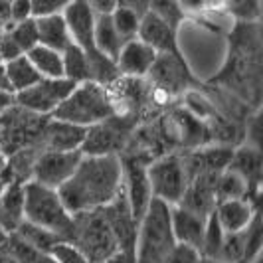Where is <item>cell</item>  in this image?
Instances as JSON below:
<instances>
[{
	"label": "cell",
	"instance_id": "1",
	"mask_svg": "<svg viewBox=\"0 0 263 263\" xmlns=\"http://www.w3.org/2000/svg\"><path fill=\"white\" fill-rule=\"evenodd\" d=\"M208 85L224 89L251 109L261 105V32L257 20H236L222 67Z\"/></svg>",
	"mask_w": 263,
	"mask_h": 263
},
{
	"label": "cell",
	"instance_id": "2",
	"mask_svg": "<svg viewBox=\"0 0 263 263\" xmlns=\"http://www.w3.org/2000/svg\"><path fill=\"white\" fill-rule=\"evenodd\" d=\"M123 188L119 155H83L73 174L58 188L69 214L95 210L109 204Z\"/></svg>",
	"mask_w": 263,
	"mask_h": 263
},
{
	"label": "cell",
	"instance_id": "3",
	"mask_svg": "<svg viewBox=\"0 0 263 263\" xmlns=\"http://www.w3.org/2000/svg\"><path fill=\"white\" fill-rule=\"evenodd\" d=\"M174 248L176 239L172 234L171 206L158 198H153L137 228L135 261L166 263Z\"/></svg>",
	"mask_w": 263,
	"mask_h": 263
},
{
	"label": "cell",
	"instance_id": "4",
	"mask_svg": "<svg viewBox=\"0 0 263 263\" xmlns=\"http://www.w3.org/2000/svg\"><path fill=\"white\" fill-rule=\"evenodd\" d=\"M67 241L76 246L89 263H105L115 251H119L117 237L101 208L71 214Z\"/></svg>",
	"mask_w": 263,
	"mask_h": 263
},
{
	"label": "cell",
	"instance_id": "5",
	"mask_svg": "<svg viewBox=\"0 0 263 263\" xmlns=\"http://www.w3.org/2000/svg\"><path fill=\"white\" fill-rule=\"evenodd\" d=\"M111 115L113 103L107 85H101L97 81H83L73 87V91L67 95L50 117L81 127H91Z\"/></svg>",
	"mask_w": 263,
	"mask_h": 263
},
{
	"label": "cell",
	"instance_id": "6",
	"mask_svg": "<svg viewBox=\"0 0 263 263\" xmlns=\"http://www.w3.org/2000/svg\"><path fill=\"white\" fill-rule=\"evenodd\" d=\"M24 220L53 232L67 241L71 230V214L64 206L55 188L28 180L24 184Z\"/></svg>",
	"mask_w": 263,
	"mask_h": 263
},
{
	"label": "cell",
	"instance_id": "7",
	"mask_svg": "<svg viewBox=\"0 0 263 263\" xmlns=\"http://www.w3.org/2000/svg\"><path fill=\"white\" fill-rule=\"evenodd\" d=\"M145 79L164 103L182 99L186 93L200 85L186 62L182 50L157 53L155 64L148 69Z\"/></svg>",
	"mask_w": 263,
	"mask_h": 263
},
{
	"label": "cell",
	"instance_id": "8",
	"mask_svg": "<svg viewBox=\"0 0 263 263\" xmlns=\"http://www.w3.org/2000/svg\"><path fill=\"white\" fill-rule=\"evenodd\" d=\"M146 176L153 198L166 202L168 206L178 204L190 182L182 151H171L153 158L146 164Z\"/></svg>",
	"mask_w": 263,
	"mask_h": 263
},
{
	"label": "cell",
	"instance_id": "9",
	"mask_svg": "<svg viewBox=\"0 0 263 263\" xmlns=\"http://www.w3.org/2000/svg\"><path fill=\"white\" fill-rule=\"evenodd\" d=\"M137 125H141L137 119L113 113L111 117L87 127L85 141L79 151L83 155H121Z\"/></svg>",
	"mask_w": 263,
	"mask_h": 263
},
{
	"label": "cell",
	"instance_id": "10",
	"mask_svg": "<svg viewBox=\"0 0 263 263\" xmlns=\"http://www.w3.org/2000/svg\"><path fill=\"white\" fill-rule=\"evenodd\" d=\"M73 87L76 83L66 78H42L24 91L14 93V103L30 113L50 117Z\"/></svg>",
	"mask_w": 263,
	"mask_h": 263
},
{
	"label": "cell",
	"instance_id": "11",
	"mask_svg": "<svg viewBox=\"0 0 263 263\" xmlns=\"http://www.w3.org/2000/svg\"><path fill=\"white\" fill-rule=\"evenodd\" d=\"M81 157V151H42L32 164L30 180L58 190L73 174Z\"/></svg>",
	"mask_w": 263,
	"mask_h": 263
},
{
	"label": "cell",
	"instance_id": "12",
	"mask_svg": "<svg viewBox=\"0 0 263 263\" xmlns=\"http://www.w3.org/2000/svg\"><path fill=\"white\" fill-rule=\"evenodd\" d=\"M121 166H123V192L127 196L133 218L139 224L148 208V202L153 200L146 176V162L135 157H121Z\"/></svg>",
	"mask_w": 263,
	"mask_h": 263
},
{
	"label": "cell",
	"instance_id": "13",
	"mask_svg": "<svg viewBox=\"0 0 263 263\" xmlns=\"http://www.w3.org/2000/svg\"><path fill=\"white\" fill-rule=\"evenodd\" d=\"M87 135V127L48 117L44 121L34 145L40 151H79Z\"/></svg>",
	"mask_w": 263,
	"mask_h": 263
},
{
	"label": "cell",
	"instance_id": "14",
	"mask_svg": "<svg viewBox=\"0 0 263 263\" xmlns=\"http://www.w3.org/2000/svg\"><path fill=\"white\" fill-rule=\"evenodd\" d=\"M228 168L237 172L246 180V184H248V200L255 208H259V188H261L263 171L261 148L248 145V143L234 146V153H232Z\"/></svg>",
	"mask_w": 263,
	"mask_h": 263
},
{
	"label": "cell",
	"instance_id": "15",
	"mask_svg": "<svg viewBox=\"0 0 263 263\" xmlns=\"http://www.w3.org/2000/svg\"><path fill=\"white\" fill-rule=\"evenodd\" d=\"M137 38L148 44L157 53L164 52H180V44H178V30L172 28L168 22H164L162 18H158L157 14L146 10L141 16V24Z\"/></svg>",
	"mask_w": 263,
	"mask_h": 263
},
{
	"label": "cell",
	"instance_id": "16",
	"mask_svg": "<svg viewBox=\"0 0 263 263\" xmlns=\"http://www.w3.org/2000/svg\"><path fill=\"white\" fill-rule=\"evenodd\" d=\"M155 58L157 52L148 44L139 38H133L123 44L115 64L119 73L125 78H146L148 69L155 64Z\"/></svg>",
	"mask_w": 263,
	"mask_h": 263
},
{
	"label": "cell",
	"instance_id": "17",
	"mask_svg": "<svg viewBox=\"0 0 263 263\" xmlns=\"http://www.w3.org/2000/svg\"><path fill=\"white\" fill-rule=\"evenodd\" d=\"M218 174H198V176H194L188 182V188L184 190L178 206L208 218L210 212L216 208V178H218Z\"/></svg>",
	"mask_w": 263,
	"mask_h": 263
},
{
	"label": "cell",
	"instance_id": "18",
	"mask_svg": "<svg viewBox=\"0 0 263 263\" xmlns=\"http://www.w3.org/2000/svg\"><path fill=\"white\" fill-rule=\"evenodd\" d=\"M171 224L176 243L188 246V248H192L200 253L204 228H206V218L174 204V206H171Z\"/></svg>",
	"mask_w": 263,
	"mask_h": 263
},
{
	"label": "cell",
	"instance_id": "19",
	"mask_svg": "<svg viewBox=\"0 0 263 263\" xmlns=\"http://www.w3.org/2000/svg\"><path fill=\"white\" fill-rule=\"evenodd\" d=\"M214 212H216V218H218L220 226L224 228L226 234H234V232L246 230L253 220V216L259 212V208H255L246 198H237V200L216 202Z\"/></svg>",
	"mask_w": 263,
	"mask_h": 263
},
{
	"label": "cell",
	"instance_id": "20",
	"mask_svg": "<svg viewBox=\"0 0 263 263\" xmlns=\"http://www.w3.org/2000/svg\"><path fill=\"white\" fill-rule=\"evenodd\" d=\"M36 28H38L40 46H46V48H52V50H58V52H64L67 46L73 44L64 14L38 16L36 18Z\"/></svg>",
	"mask_w": 263,
	"mask_h": 263
},
{
	"label": "cell",
	"instance_id": "21",
	"mask_svg": "<svg viewBox=\"0 0 263 263\" xmlns=\"http://www.w3.org/2000/svg\"><path fill=\"white\" fill-rule=\"evenodd\" d=\"M24 184L10 182L0 196V226L10 234L24 220Z\"/></svg>",
	"mask_w": 263,
	"mask_h": 263
},
{
	"label": "cell",
	"instance_id": "22",
	"mask_svg": "<svg viewBox=\"0 0 263 263\" xmlns=\"http://www.w3.org/2000/svg\"><path fill=\"white\" fill-rule=\"evenodd\" d=\"M93 42L95 48L101 53H105L107 58L117 60L119 50L123 48V38L119 36V32L113 26L111 12L109 14H95V26H93Z\"/></svg>",
	"mask_w": 263,
	"mask_h": 263
},
{
	"label": "cell",
	"instance_id": "23",
	"mask_svg": "<svg viewBox=\"0 0 263 263\" xmlns=\"http://www.w3.org/2000/svg\"><path fill=\"white\" fill-rule=\"evenodd\" d=\"M4 69H6V78H8V83L12 87V93L24 91L30 85H34L36 81L42 79L38 69L32 66V62L28 60L26 53H22V55L14 58L10 62H6Z\"/></svg>",
	"mask_w": 263,
	"mask_h": 263
},
{
	"label": "cell",
	"instance_id": "24",
	"mask_svg": "<svg viewBox=\"0 0 263 263\" xmlns=\"http://www.w3.org/2000/svg\"><path fill=\"white\" fill-rule=\"evenodd\" d=\"M32 66L38 69L42 78H64V60L62 52L46 48V46H36L26 53Z\"/></svg>",
	"mask_w": 263,
	"mask_h": 263
},
{
	"label": "cell",
	"instance_id": "25",
	"mask_svg": "<svg viewBox=\"0 0 263 263\" xmlns=\"http://www.w3.org/2000/svg\"><path fill=\"white\" fill-rule=\"evenodd\" d=\"M62 60H64V78L73 81L76 85L83 83V81H91V71H89V60L85 52L71 44L62 52Z\"/></svg>",
	"mask_w": 263,
	"mask_h": 263
},
{
	"label": "cell",
	"instance_id": "26",
	"mask_svg": "<svg viewBox=\"0 0 263 263\" xmlns=\"http://www.w3.org/2000/svg\"><path fill=\"white\" fill-rule=\"evenodd\" d=\"M14 232L22 237L26 243H30L34 250L42 251V253H46V255H50V251H52V248L55 243L64 241L58 234L48 232V230H44V228H40V226L30 224L26 220H22L20 226H18Z\"/></svg>",
	"mask_w": 263,
	"mask_h": 263
},
{
	"label": "cell",
	"instance_id": "27",
	"mask_svg": "<svg viewBox=\"0 0 263 263\" xmlns=\"http://www.w3.org/2000/svg\"><path fill=\"white\" fill-rule=\"evenodd\" d=\"M237 198H246L248 200V184L237 172L226 168L216 178V202L237 200Z\"/></svg>",
	"mask_w": 263,
	"mask_h": 263
},
{
	"label": "cell",
	"instance_id": "28",
	"mask_svg": "<svg viewBox=\"0 0 263 263\" xmlns=\"http://www.w3.org/2000/svg\"><path fill=\"white\" fill-rule=\"evenodd\" d=\"M224 228L220 226L218 218H216V212L212 210L210 216L206 218V228H204V237H202V248H200V255L206 257V259H218V253L222 248V241H224Z\"/></svg>",
	"mask_w": 263,
	"mask_h": 263
},
{
	"label": "cell",
	"instance_id": "29",
	"mask_svg": "<svg viewBox=\"0 0 263 263\" xmlns=\"http://www.w3.org/2000/svg\"><path fill=\"white\" fill-rule=\"evenodd\" d=\"M243 261L241 263H255L259 259L263 246V226H261V212L253 216L250 226L243 230Z\"/></svg>",
	"mask_w": 263,
	"mask_h": 263
},
{
	"label": "cell",
	"instance_id": "30",
	"mask_svg": "<svg viewBox=\"0 0 263 263\" xmlns=\"http://www.w3.org/2000/svg\"><path fill=\"white\" fill-rule=\"evenodd\" d=\"M111 20H113V26L119 32V36L123 38V42L137 38L139 24H141V14L139 12H135L131 8H125V6H115L111 10Z\"/></svg>",
	"mask_w": 263,
	"mask_h": 263
},
{
	"label": "cell",
	"instance_id": "31",
	"mask_svg": "<svg viewBox=\"0 0 263 263\" xmlns=\"http://www.w3.org/2000/svg\"><path fill=\"white\" fill-rule=\"evenodd\" d=\"M6 34L18 44V48L24 53H28L32 48L38 46V28L36 18H28L24 22H16L6 26Z\"/></svg>",
	"mask_w": 263,
	"mask_h": 263
},
{
	"label": "cell",
	"instance_id": "32",
	"mask_svg": "<svg viewBox=\"0 0 263 263\" xmlns=\"http://www.w3.org/2000/svg\"><path fill=\"white\" fill-rule=\"evenodd\" d=\"M148 10L157 14L158 18H162L164 22H168L176 30H180L182 22L186 20V10L180 4V0H151Z\"/></svg>",
	"mask_w": 263,
	"mask_h": 263
},
{
	"label": "cell",
	"instance_id": "33",
	"mask_svg": "<svg viewBox=\"0 0 263 263\" xmlns=\"http://www.w3.org/2000/svg\"><path fill=\"white\" fill-rule=\"evenodd\" d=\"M50 257L55 263H89V259L76 246H71L69 241L55 243L52 248V251H50Z\"/></svg>",
	"mask_w": 263,
	"mask_h": 263
},
{
	"label": "cell",
	"instance_id": "34",
	"mask_svg": "<svg viewBox=\"0 0 263 263\" xmlns=\"http://www.w3.org/2000/svg\"><path fill=\"white\" fill-rule=\"evenodd\" d=\"M73 0H30L34 18L48 14H62Z\"/></svg>",
	"mask_w": 263,
	"mask_h": 263
},
{
	"label": "cell",
	"instance_id": "35",
	"mask_svg": "<svg viewBox=\"0 0 263 263\" xmlns=\"http://www.w3.org/2000/svg\"><path fill=\"white\" fill-rule=\"evenodd\" d=\"M200 257H202V255H200L196 250H192V248H188V246L176 243V248H174L172 253L168 255L166 263H198Z\"/></svg>",
	"mask_w": 263,
	"mask_h": 263
},
{
	"label": "cell",
	"instance_id": "36",
	"mask_svg": "<svg viewBox=\"0 0 263 263\" xmlns=\"http://www.w3.org/2000/svg\"><path fill=\"white\" fill-rule=\"evenodd\" d=\"M28 18H34L30 0H12L10 2V24L24 22Z\"/></svg>",
	"mask_w": 263,
	"mask_h": 263
},
{
	"label": "cell",
	"instance_id": "37",
	"mask_svg": "<svg viewBox=\"0 0 263 263\" xmlns=\"http://www.w3.org/2000/svg\"><path fill=\"white\" fill-rule=\"evenodd\" d=\"M22 50L18 48V44L14 42L6 32L2 34V38H0V62L2 64H6V62H10L14 58H18V55H22Z\"/></svg>",
	"mask_w": 263,
	"mask_h": 263
},
{
	"label": "cell",
	"instance_id": "38",
	"mask_svg": "<svg viewBox=\"0 0 263 263\" xmlns=\"http://www.w3.org/2000/svg\"><path fill=\"white\" fill-rule=\"evenodd\" d=\"M87 4L95 14H109L117 6V0H87Z\"/></svg>",
	"mask_w": 263,
	"mask_h": 263
},
{
	"label": "cell",
	"instance_id": "39",
	"mask_svg": "<svg viewBox=\"0 0 263 263\" xmlns=\"http://www.w3.org/2000/svg\"><path fill=\"white\" fill-rule=\"evenodd\" d=\"M148 4L151 0H117V6H125V8H131L135 12H139L141 16L148 10Z\"/></svg>",
	"mask_w": 263,
	"mask_h": 263
},
{
	"label": "cell",
	"instance_id": "40",
	"mask_svg": "<svg viewBox=\"0 0 263 263\" xmlns=\"http://www.w3.org/2000/svg\"><path fill=\"white\" fill-rule=\"evenodd\" d=\"M0 263H18L12 248H10V243H8V237H6L4 243H0Z\"/></svg>",
	"mask_w": 263,
	"mask_h": 263
},
{
	"label": "cell",
	"instance_id": "41",
	"mask_svg": "<svg viewBox=\"0 0 263 263\" xmlns=\"http://www.w3.org/2000/svg\"><path fill=\"white\" fill-rule=\"evenodd\" d=\"M105 263H137L135 261V255L133 253H127V251H115Z\"/></svg>",
	"mask_w": 263,
	"mask_h": 263
},
{
	"label": "cell",
	"instance_id": "42",
	"mask_svg": "<svg viewBox=\"0 0 263 263\" xmlns=\"http://www.w3.org/2000/svg\"><path fill=\"white\" fill-rule=\"evenodd\" d=\"M14 105H16V103H14V93L2 91V89H0V115L6 113V111Z\"/></svg>",
	"mask_w": 263,
	"mask_h": 263
},
{
	"label": "cell",
	"instance_id": "43",
	"mask_svg": "<svg viewBox=\"0 0 263 263\" xmlns=\"http://www.w3.org/2000/svg\"><path fill=\"white\" fill-rule=\"evenodd\" d=\"M0 22L4 26L10 24V0H0Z\"/></svg>",
	"mask_w": 263,
	"mask_h": 263
},
{
	"label": "cell",
	"instance_id": "44",
	"mask_svg": "<svg viewBox=\"0 0 263 263\" xmlns=\"http://www.w3.org/2000/svg\"><path fill=\"white\" fill-rule=\"evenodd\" d=\"M0 89L2 91H10L12 93V87L8 83V78H6V69H4V64H0Z\"/></svg>",
	"mask_w": 263,
	"mask_h": 263
},
{
	"label": "cell",
	"instance_id": "45",
	"mask_svg": "<svg viewBox=\"0 0 263 263\" xmlns=\"http://www.w3.org/2000/svg\"><path fill=\"white\" fill-rule=\"evenodd\" d=\"M4 164H6V155H4V151H2V146H0V171L4 168Z\"/></svg>",
	"mask_w": 263,
	"mask_h": 263
},
{
	"label": "cell",
	"instance_id": "46",
	"mask_svg": "<svg viewBox=\"0 0 263 263\" xmlns=\"http://www.w3.org/2000/svg\"><path fill=\"white\" fill-rule=\"evenodd\" d=\"M6 237H8V232L0 226V243H4V241H6Z\"/></svg>",
	"mask_w": 263,
	"mask_h": 263
},
{
	"label": "cell",
	"instance_id": "47",
	"mask_svg": "<svg viewBox=\"0 0 263 263\" xmlns=\"http://www.w3.org/2000/svg\"><path fill=\"white\" fill-rule=\"evenodd\" d=\"M6 182H4V180H2V176H0V196H2V192H4V188H6Z\"/></svg>",
	"mask_w": 263,
	"mask_h": 263
},
{
	"label": "cell",
	"instance_id": "48",
	"mask_svg": "<svg viewBox=\"0 0 263 263\" xmlns=\"http://www.w3.org/2000/svg\"><path fill=\"white\" fill-rule=\"evenodd\" d=\"M4 32H6V26L0 22V38H2V34H4Z\"/></svg>",
	"mask_w": 263,
	"mask_h": 263
},
{
	"label": "cell",
	"instance_id": "49",
	"mask_svg": "<svg viewBox=\"0 0 263 263\" xmlns=\"http://www.w3.org/2000/svg\"><path fill=\"white\" fill-rule=\"evenodd\" d=\"M255 263H259V259H257V261H255Z\"/></svg>",
	"mask_w": 263,
	"mask_h": 263
},
{
	"label": "cell",
	"instance_id": "50",
	"mask_svg": "<svg viewBox=\"0 0 263 263\" xmlns=\"http://www.w3.org/2000/svg\"><path fill=\"white\" fill-rule=\"evenodd\" d=\"M216 263H220V261H216Z\"/></svg>",
	"mask_w": 263,
	"mask_h": 263
},
{
	"label": "cell",
	"instance_id": "51",
	"mask_svg": "<svg viewBox=\"0 0 263 263\" xmlns=\"http://www.w3.org/2000/svg\"><path fill=\"white\" fill-rule=\"evenodd\" d=\"M10 2H12V0H10Z\"/></svg>",
	"mask_w": 263,
	"mask_h": 263
},
{
	"label": "cell",
	"instance_id": "52",
	"mask_svg": "<svg viewBox=\"0 0 263 263\" xmlns=\"http://www.w3.org/2000/svg\"><path fill=\"white\" fill-rule=\"evenodd\" d=\"M0 64H2V62H0Z\"/></svg>",
	"mask_w": 263,
	"mask_h": 263
}]
</instances>
